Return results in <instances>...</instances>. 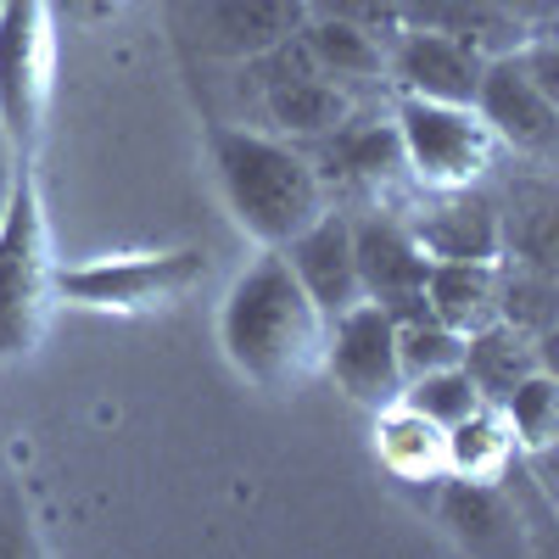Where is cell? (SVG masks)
I'll use <instances>...</instances> for the list:
<instances>
[{
  "mask_svg": "<svg viewBox=\"0 0 559 559\" xmlns=\"http://www.w3.org/2000/svg\"><path fill=\"white\" fill-rule=\"evenodd\" d=\"M324 324L331 319L302 292L280 247H263L218 302V347L241 381L263 392H297L319 376Z\"/></svg>",
  "mask_w": 559,
  "mask_h": 559,
  "instance_id": "1",
  "label": "cell"
},
{
  "mask_svg": "<svg viewBox=\"0 0 559 559\" xmlns=\"http://www.w3.org/2000/svg\"><path fill=\"white\" fill-rule=\"evenodd\" d=\"M207 157H213L224 207L236 213V224L258 247H286L331 207V191H324L319 168L308 163L297 140L241 129V123H213Z\"/></svg>",
  "mask_w": 559,
  "mask_h": 559,
  "instance_id": "2",
  "label": "cell"
},
{
  "mask_svg": "<svg viewBox=\"0 0 559 559\" xmlns=\"http://www.w3.org/2000/svg\"><path fill=\"white\" fill-rule=\"evenodd\" d=\"M57 313V258L45 224L39 179L23 163L12 202L0 213V358H28Z\"/></svg>",
  "mask_w": 559,
  "mask_h": 559,
  "instance_id": "3",
  "label": "cell"
},
{
  "mask_svg": "<svg viewBox=\"0 0 559 559\" xmlns=\"http://www.w3.org/2000/svg\"><path fill=\"white\" fill-rule=\"evenodd\" d=\"M57 90V23L51 0H0V129L17 146V157L34 152L45 134Z\"/></svg>",
  "mask_w": 559,
  "mask_h": 559,
  "instance_id": "4",
  "label": "cell"
},
{
  "mask_svg": "<svg viewBox=\"0 0 559 559\" xmlns=\"http://www.w3.org/2000/svg\"><path fill=\"white\" fill-rule=\"evenodd\" d=\"M202 269L207 258L197 247L57 263V302L90 308V313H152V308L179 302L202 280Z\"/></svg>",
  "mask_w": 559,
  "mask_h": 559,
  "instance_id": "5",
  "label": "cell"
},
{
  "mask_svg": "<svg viewBox=\"0 0 559 559\" xmlns=\"http://www.w3.org/2000/svg\"><path fill=\"white\" fill-rule=\"evenodd\" d=\"M397 129V152H403V174L426 191H464L492 168L498 140L487 134V123L476 118V107H453V102H419L403 96L392 112Z\"/></svg>",
  "mask_w": 559,
  "mask_h": 559,
  "instance_id": "6",
  "label": "cell"
},
{
  "mask_svg": "<svg viewBox=\"0 0 559 559\" xmlns=\"http://www.w3.org/2000/svg\"><path fill=\"white\" fill-rule=\"evenodd\" d=\"M168 28L202 62H252L302 28V0H163Z\"/></svg>",
  "mask_w": 559,
  "mask_h": 559,
  "instance_id": "7",
  "label": "cell"
},
{
  "mask_svg": "<svg viewBox=\"0 0 559 559\" xmlns=\"http://www.w3.org/2000/svg\"><path fill=\"white\" fill-rule=\"evenodd\" d=\"M319 369L336 381L342 397L358 408H392L403 397V364H397V336H392V313L381 302H353L324 324V358Z\"/></svg>",
  "mask_w": 559,
  "mask_h": 559,
  "instance_id": "8",
  "label": "cell"
},
{
  "mask_svg": "<svg viewBox=\"0 0 559 559\" xmlns=\"http://www.w3.org/2000/svg\"><path fill=\"white\" fill-rule=\"evenodd\" d=\"M476 118L487 123V134L498 146L521 152L532 163H548L559 146V96L543 90L537 79H526V68L515 62V51L487 57L481 84H476Z\"/></svg>",
  "mask_w": 559,
  "mask_h": 559,
  "instance_id": "9",
  "label": "cell"
},
{
  "mask_svg": "<svg viewBox=\"0 0 559 559\" xmlns=\"http://www.w3.org/2000/svg\"><path fill=\"white\" fill-rule=\"evenodd\" d=\"M481 68H487V57L464 39L426 34V28H392L386 34V79L397 84V96L471 107Z\"/></svg>",
  "mask_w": 559,
  "mask_h": 559,
  "instance_id": "10",
  "label": "cell"
},
{
  "mask_svg": "<svg viewBox=\"0 0 559 559\" xmlns=\"http://www.w3.org/2000/svg\"><path fill=\"white\" fill-rule=\"evenodd\" d=\"M408 236L426 263H498L503 258V213L476 185L431 191V202L408 213Z\"/></svg>",
  "mask_w": 559,
  "mask_h": 559,
  "instance_id": "11",
  "label": "cell"
},
{
  "mask_svg": "<svg viewBox=\"0 0 559 559\" xmlns=\"http://www.w3.org/2000/svg\"><path fill=\"white\" fill-rule=\"evenodd\" d=\"M431 515L448 532L453 548L464 554H526L532 537L521 526V509L515 498L503 492V481H464V476H442L431 487Z\"/></svg>",
  "mask_w": 559,
  "mask_h": 559,
  "instance_id": "12",
  "label": "cell"
},
{
  "mask_svg": "<svg viewBox=\"0 0 559 559\" xmlns=\"http://www.w3.org/2000/svg\"><path fill=\"white\" fill-rule=\"evenodd\" d=\"M353 263H358V286L369 302L397 308L426 297V252L414 247L408 218L392 207H369L353 218Z\"/></svg>",
  "mask_w": 559,
  "mask_h": 559,
  "instance_id": "13",
  "label": "cell"
},
{
  "mask_svg": "<svg viewBox=\"0 0 559 559\" xmlns=\"http://www.w3.org/2000/svg\"><path fill=\"white\" fill-rule=\"evenodd\" d=\"M280 258L292 263V274L302 280V292L319 302L324 319H336L342 308L364 302V286H358V263H353V218L324 207L302 236H292L280 247Z\"/></svg>",
  "mask_w": 559,
  "mask_h": 559,
  "instance_id": "14",
  "label": "cell"
},
{
  "mask_svg": "<svg viewBox=\"0 0 559 559\" xmlns=\"http://www.w3.org/2000/svg\"><path fill=\"white\" fill-rule=\"evenodd\" d=\"M302 152L319 168L324 191H331V185H364V191H376V185H386L392 174H403L397 129L392 123H358V112L342 129L308 140Z\"/></svg>",
  "mask_w": 559,
  "mask_h": 559,
  "instance_id": "15",
  "label": "cell"
},
{
  "mask_svg": "<svg viewBox=\"0 0 559 559\" xmlns=\"http://www.w3.org/2000/svg\"><path fill=\"white\" fill-rule=\"evenodd\" d=\"M392 28H426L476 45L481 57H503L532 34L492 0H392Z\"/></svg>",
  "mask_w": 559,
  "mask_h": 559,
  "instance_id": "16",
  "label": "cell"
},
{
  "mask_svg": "<svg viewBox=\"0 0 559 559\" xmlns=\"http://www.w3.org/2000/svg\"><path fill=\"white\" fill-rule=\"evenodd\" d=\"M376 459H381V471L403 487H437L448 476L442 426H431V419L414 414L408 403L376 408Z\"/></svg>",
  "mask_w": 559,
  "mask_h": 559,
  "instance_id": "17",
  "label": "cell"
},
{
  "mask_svg": "<svg viewBox=\"0 0 559 559\" xmlns=\"http://www.w3.org/2000/svg\"><path fill=\"white\" fill-rule=\"evenodd\" d=\"M459 369L471 376V386L481 392V403H503L526 376H537V369H548V364H543V342L537 336H526V331H515V324L492 319V324H481V331L464 336Z\"/></svg>",
  "mask_w": 559,
  "mask_h": 559,
  "instance_id": "18",
  "label": "cell"
},
{
  "mask_svg": "<svg viewBox=\"0 0 559 559\" xmlns=\"http://www.w3.org/2000/svg\"><path fill=\"white\" fill-rule=\"evenodd\" d=\"M302 51L319 79H331L342 90L353 84H381L386 79V34H369L342 17H302Z\"/></svg>",
  "mask_w": 559,
  "mask_h": 559,
  "instance_id": "19",
  "label": "cell"
},
{
  "mask_svg": "<svg viewBox=\"0 0 559 559\" xmlns=\"http://www.w3.org/2000/svg\"><path fill=\"white\" fill-rule=\"evenodd\" d=\"M353 112H358L353 90H342V84H331V79H319V73L263 90V118H269V129H274L280 140H297V146H308V140L342 129Z\"/></svg>",
  "mask_w": 559,
  "mask_h": 559,
  "instance_id": "20",
  "label": "cell"
},
{
  "mask_svg": "<svg viewBox=\"0 0 559 559\" xmlns=\"http://www.w3.org/2000/svg\"><path fill=\"white\" fill-rule=\"evenodd\" d=\"M426 308L453 324L459 336L498 319V263H431L426 269Z\"/></svg>",
  "mask_w": 559,
  "mask_h": 559,
  "instance_id": "21",
  "label": "cell"
},
{
  "mask_svg": "<svg viewBox=\"0 0 559 559\" xmlns=\"http://www.w3.org/2000/svg\"><path fill=\"white\" fill-rule=\"evenodd\" d=\"M442 442H448V476H464V481H503V471L521 459L515 431L498 414V403H481L476 414H464L459 426L442 431Z\"/></svg>",
  "mask_w": 559,
  "mask_h": 559,
  "instance_id": "22",
  "label": "cell"
},
{
  "mask_svg": "<svg viewBox=\"0 0 559 559\" xmlns=\"http://www.w3.org/2000/svg\"><path fill=\"white\" fill-rule=\"evenodd\" d=\"M554 269L521 263V258H498V319L515 331L548 342L554 336Z\"/></svg>",
  "mask_w": 559,
  "mask_h": 559,
  "instance_id": "23",
  "label": "cell"
},
{
  "mask_svg": "<svg viewBox=\"0 0 559 559\" xmlns=\"http://www.w3.org/2000/svg\"><path fill=\"white\" fill-rule=\"evenodd\" d=\"M498 414L509 419L515 448H521L526 459L554 453V437H559V381L548 376V369H537V376H526L515 392L498 403Z\"/></svg>",
  "mask_w": 559,
  "mask_h": 559,
  "instance_id": "24",
  "label": "cell"
},
{
  "mask_svg": "<svg viewBox=\"0 0 559 559\" xmlns=\"http://www.w3.org/2000/svg\"><path fill=\"white\" fill-rule=\"evenodd\" d=\"M397 403H408L414 414H426L431 426H459L464 414H476L481 408V392L471 386V376L453 364V369H431V376H414V381H403V397Z\"/></svg>",
  "mask_w": 559,
  "mask_h": 559,
  "instance_id": "25",
  "label": "cell"
},
{
  "mask_svg": "<svg viewBox=\"0 0 559 559\" xmlns=\"http://www.w3.org/2000/svg\"><path fill=\"white\" fill-rule=\"evenodd\" d=\"M308 17H342L369 34H392V0H302Z\"/></svg>",
  "mask_w": 559,
  "mask_h": 559,
  "instance_id": "26",
  "label": "cell"
},
{
  "mask_svg": "<svg viewBox=\"0 0 559 559\" xmlns=\"http://www.w3.org/2000/svg\"><path fill=\"white\" fill-rule=\"evenodd\" d=\"M0 554H39V543L28 537V515L17 492H0Z\"/></svg>",
  "mask_w": 559,
  "mask_h": 559,
  "instance_id": "27",
  "label": "cell"
},
{
  "mask_svg": "<svg viewBox=\"0 0 559 559\" xmlns=\"http://www.w3.org/2000/svg\"><path fill=\"white\" fill-rule=\"evenodd\" d=\"M492 7H503L509 17H515L521 28H554V0H492Z\"/></svg>",
  "mask_w": 559,
  "mask_h": 559,
  "instance_id": "28",
  "label": "cell"
},
{
  "mask_svg": "<svg viewBox=\"0 0 559 559\" xmlns=\"http://www.w3.org/2000/svg\"><path fill=\"white\" fill-rule=\"evenodd\" d=\"M17 168H23V157H17V146L7 140V129H0V213H7V202H12V185H17Z\"/></svg>",
  "mask_w": 559,
  "mask_h": 559,
  "instance_id": "29",
  "label": "cell"
},
{
  "mask_svg": "<svg viewBox=\"0 0 559 559\" xmlns=\"http://www.w3.org/2000/svg\"><path fill=\"white\" fill-rule=\"evenodd\" d=\"M68 7V17H79V23H96V17H112V12H123L129 0H62Z\"/></svg>",
  "mask_w": 559,
  "mask_h": 559,
  "instance_id": "30",
  "label": "cell"
}]
</instances>
